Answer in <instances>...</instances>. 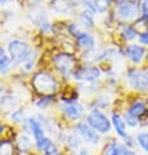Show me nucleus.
I'll return each mask as SVG.
<instances>
[{
    "mask_svg": "<svg viewBox=\"0 0 148 155\" xmlns=\"http://www.w3.org/2000/svg\"><path fill=\"white\" fill-rule=\"evenodd\" d=\"M142 13L144 17H148V0H144L143 4H142Z\"/></svg>",
    "mask_w": 148,
    "mask_h": 155,
    "instance_id": "31",
    "label": "nucleus"
},
{
    "mask_svg": "<svg viewBox=\"0 0 148 155\" xmlns=\"http://www.w3.org/2000/svg\"><path fill=\"white\" fill-rule=\"evenodd\" d=\"M111 120H113V126H114L117 134H118L119 137H126V122L115 113L113 114Z\"/></svg>",
    "mask_w": 148,
    "mask_h": 155,
    "instance_id": "15",
    "label": "nucleus"
},
{
    "mask_svg": "<svg viewBox=\"0 0 148 155\" xmlns=\"http://www.w3.org/2000/svg\"><path fill=\"white\" fill-rule=\"evenodd\" d=\"M30 2H32V3H41L42 0H30Z\"/></svg>",
    "mask_w": 148,
    "mask_h": 155,
    "instance_id": "37",
    "label": "nucleus"
},
{
    "mask_svg": "<svg viewBox=\"0 0 148 155\" xmlns=\"http://www.w3.org/2000/svg\"><path fill=\"white\" fill-rule=\"evenodd\" d=\"M51 142H53V141H51V139H50V138H46V137H45L43 139H41L40 142H37V147H38V150L43 153V151L46 150V147H47V146H49Z\"/></svg>",
    "mask_w": 148,
    "mask_h": 155,
    "instance_id": "27",
    "label": "nucleus"
},
{
    "mask_svg": "<svg viewBox=\"0 0 148 155\" xmlns=\"http://www.w3.org/2000/svg\"><path fill=\"white\" fill-rule=\"evenodd\" d=\"M76 130H77V133L80 134V137L85 139V142L92 143V145L98 143V141H100L98 134H97V131L93 129V127L89 126L88 124H77Z\"/></svg>",
    "mask_w": 148,
    "mask_h": 155,
    "instance_id": "8",
    "label": "nucleus"
},
{
    "mask_svg": "<svg viewBox=\"0 0 148 155\" xmlns=\"http://www.w3.org/2000/svg\"><path fill=\"white\" fill-rule=\"evenodd\" d=\"M0 155H13V145L9 141L0 142Z\"/></svg>",
    "mask_w": 148,
    "mask_h": 155,
    "instance_id": "20",
    "label": "nucleus"
},
{
    "mask_svg": "<svg viewBox=\"0 0 148 155\" xmlns=\"http://www.w3.org/2000/svg\"><path fill=\"white\" fill-rule=\"evenodd\" d=\"M117 15H118L121 20L128 21L138 15V5L134 4L132 2L122 0V2H119L117 4Z\"/></svg>",
    "mask_w": 148,
    "mask_h": 155,
    "instance_id": "6",
    "label": "nucleus"
},
{
    "mask_svg": "<svg viewBox=\"0 0 148 155\" xmlns=\"http://www.w3.org/2000/svg\"><path fill=\"white\" fill-rule=\"evenodd\" d=\"M43 153H45V155H55L56 154V147H55V145L51 142L47 147H46V150L43 151Z\"/></svg>",
    "mask_w": 148,
    "mask_h": 155,
    "instance_id": "29",
    "label": "nucleus"
},
{
    "mask_svg": "<svg viewBox=\"0 0 148 155\" xmlns=\"http://www.w3.org/2000/svg\"><path fill=\"white\" fill-rule=\"evenodd\" d=\"M73 155H81V154H73Z\"/></svg>",
    "mask_w": 148,
    "mask_h": 155,
    "instance_id": "39",
    "label": "nucleus"
},
{
    "mask_svg": "<svg viewBox=\"0 0 148 155\" xmlns=\"http://www.w3.org/2000/svg\"><path fill=\"white\" fill-rule=\"evenodd\" d=\"M140 42L144 44V45H148V32L143 33L142 36H140Z\"/></svg>",
    "mask_w": 148,
    "mask_h": 155,
    "instance_id": "34",
    "label": "nucleus"
},
{
    "mask_svg": "<svg viewBox=\"0 0 148 155\" xmlns=\"http://www.w3.org/2000/svg\"><path fill=\"white\" fill-rule=\"evenodd\" d=\"M8 71H9V63H8V62L0 66V74H5V72H8Z\"/></svg>",
    "mask_w": 148,
    "mask_h": 155,
    "instance_id": "32",
    "label": "nucleus"
},
{
    "mask_svg": "<svg viewBox=\"0 0 148 155\" xmlns=\"http://www.w3.org/2000/svg\"><path fill=\"white\" fill-rule=\"evenodd\" d=\"M76 38H77V44H79V46L80 48H83V49L91 50V49H93V46H95V38H93L91 34H88V33L80 32L76 36Z\"/></svg>",
    "mask_w": 148,
    "mask_h": 155,
    "instance_id": "13",
    "label": "nucleus"
},
{
    "mask_svg": "<svg viewBox=\"0 0 148 155\" xmlns=\"http://www.w3.org/2000/svg\"><path fill=\"white\" fill-rule=\"evenodd\" d=\"M136 141H138L140 147L148 153V133H140L138 137H136Z\"/></svg>",
    "mask_w": 148,
    "mask_h": 155,
    "instance_id": "23",
    "label": "nucleus"
},
{
    "mask_svg": "<svg viewBox=\"0 0 148 155\" xmlns=\"http://www.w3.org/2000/svg\"><path fill=\"white\" fill-rule=\"evenodd\" d=\"M34 61H36V57L34 55H29L28 58H26V61H25V70L26 71H30V70L33 68Z\"/></svg>",
    "mask_w": 148,
    "mask_h": 155,
    "instance_id": "28",
    "label": "nucleus"
},
{
    "mask_svg": "<svg viewBox=\"0 0 148 155\" xmlns=\"http://www.w3.org/2000/svg\"><path fill=\"white\" fill-rule=\"evenodd\" d=\"M128 112H130L132 116H135V117L139 118V117H142V116L147 112V108H146V105H144V103H142V101H135L130 107Z\"/></svg>",
    "mask_w": 148,
    "mask_h": 155,
    "instance_id": "16",
    "label": "nucleus"
},
{
    "mask_svg": "<svg viewBox=\"0 0 148 155\" xmlns=\"http://www.w3.org/2000/svg\"><path fill=\"white\" fill-rule=\"evenodd\" d=\"M2 130H3V126H2V124H0V133H2Z\"/></svg>",
    "mask_w": 148,
    "mask_h": 155,
    "instance_id": "38",
    "label": "nucleus"
},
{
    "mask_svg": "<svg viewBox=\"0 0 148 155\" xmlns=\"http://www.w3.org/2000/svg\"><path fill=\"white\" fill-rule=\"evenodd\" d=\"M8 62V57H7V54L4 51V49L3 48H0V66L2 64H4Z\"/></svg>",
    "mask_w": 148,
    "mask_h": 155,
    "instance_id": "30",
    "label": "nucleus"
},
{
    "mask_svg": "<svg viewBox=\"0 0 148 155\" xmlns=\"http://www.w3.org/2000/svg\"><path fill=\"white\" fill-rule=\"evenodd\" d=\"M17 142H18V147H20L22 151H29L30 147H32V141H30V138L25 134L18 135Z\"/></svg>",
    "mask_w": 148,
    "mask_h": 155,
    "instance_id": "18",
    "label": "nucleus"
},
{
    "mask_svg": "<svg viewBox=\"0 0 148 155\" xmlns=\"http://www.w3.org/2000/svg\"><path fill=\"white\" fill-rule=\"evenodd\" d=\"M67 143H68V146L71 147V149H77V147L81 145V141H80V138L77 137V135L71 134V135H68V138H67Z\"/></svg>",
    "mask_w": 148,
    "mask_h": 155,
    "instance_id": "25",
    "label": "nucleus"
},
{
    "mask_svg": "<svg viewBox=\"0 0 148 155\" xmlns=\"http://www.w3.org/2000/svg\"><path fill=\"white\" fill-rule=\"evenodd\" d=\"M29 127H30V131L33 133V137L36 139V142H40L41 139L45 138V129L42 127V125L37 120L34 118H29Z\"/></svg>",
    "mask_w": 148,
    "mask_h": 155,
    "instance_id": "12",
    "label": "nucleus"
},
{
    "mask_svg": "<svg viewBox=\"0 0 148 155\" xmlns=\"http://www.w3.org/2000/svg\"><path fill=\"white\" fill-rule=\"evenodd\" d=\"M88 125L93 127L97 133L101 134H106L111 129V122L102 112H100L98 109H93L87 117Z\"/></svg>",
    "mask_w": 148,
    "mask_h": 155,
    "instance_id": "1",
    "label": "nucleus"
},
{
    "mask_svg": "<svg viewBox=\"0 0 148 155\" xmlns=\"http://www.w3.org/2000/svg\"><path fill=\"white\" fill-rule=\"evenodd\" d=\"M18 100L12 95H3L0 96V108L4 110H12L14 107H17Z\"/></svg>",
    "mask_w": 148,
    "mask_h": 155,
    "instance_id": "14",
    "label": "nucleus"
},
{
    "mask_svg": "<svg viewBox=\"0 0 148 155\" xmlns=\"http://www.w3.org/2000/svg\"><path fill=\"white\" fill-rule=\"evenodd\" d=\"M54 64L56 66V70L59 71L62 75L68 76L71 75L73 71V67H75V59H73L72 55L69 54H58V55L54 58Z\"/></svg>",
    "mask_w": 148,
    "mask_h": 155,
    "instance_id": "5",
    "label": "nucleus"
},
{
    "mask_svg": "<svg viewBox=\"0 0 148 155\" xmlns=\"http://www.w3.org/2000/svg\"><path fill=\"white\" fill-rule=\"evenodd\" d=\"M121 155H135L132 151H130L128 149H126L124 146H121Z\"/></svg>",
    "mask_w": 148,
    "mask_h": 155,
    "instance_id": "33",
    "label": "nucleus"
},
{
    "mask_svg": "<svg viewBox=\"0 0 148 155\" xmlns=\"http://www.w3.org/2000/svg\"><path fill=\"white\" fill-rule=\"evenodd\" d=\"M92 4H93L95 11H97V12H105L109 8L110 0H93Z\"/></svg>",
    "mask_w": 148,
    "mask_h": 155,
    "instance_id": "19",
    "label": "nucleus"
},
{
    "mask_svg": "<svg viewBox=\"0 0 148 155\" xmlns=\"http://www.w3.org/2000/svg\"><path fill=\"white\" fill-rule=\"evenodd\" d=\"M8 51L12 61L20 63V62H25L26 58L30 55V46L24 41L13 40L8 44Z\"/></svg>",
    "mask_w": 148,
    "mask_h": 155,
    "instance_id": "3",
    "label": "nucleus"
},
{
    "mask_svg": "<svg viewBox=\"0 0 148 155\" xmlns=\"http://www.w3.org/2000/svg\"><path fill=\"white\" fill-rule=\"evenodd\" d=\"M124 122H126L128 126H136L139 122V118L132 116L130 112H126V113H124Z\"/></svg>",
    "mask_w": 148,
    "mask_h": 155,
    "instance_id": "26",
    "label": "nucleus"
},
{
    "mask_svg": "<svg viewBox=\"0 0 148 155\" xmlns=\"http://www.w3.org/2000/svg\"><path fill=\"white\" fill-rule=\"evenodd\" d=\"M126 55L128 57V59H130L132 63L138 64L143 61L144 55H146V49L139 45H130L126 49Z\"/></svg>",
    "mask_w": 148,
    "mask_h": 155,
    "instance_id": "10",
    "label": "nucleus"
},
{
    "mask_svg": "<svg viewBox=\"0 0 148 155\" xmlns=\"http://www.w3.org/2000/svg\"><path fill=\"white\" fill-rule=\"evenodd\" d=\"M62 109H63V113L67 116L69 120H77V118H80L84 113L83 107H81L80 104L75 103V101L64 103L63 107H62Z\"/></svg>",
    "mask_w": 148,
    "mask_h": 155,
    "instance_id": "9",
    "label": "nucleus"
},
{
    "mask_svg": "<svg viewBox=\"0 0 148 155\" xmlns=\"http://www.w3.org/2000/svg\"><path fill=\"white\" fill-rule=\"evenodd\" d=\"M50 101H51V100H50V99H49V100H41V101L38 103V107H40V108L43 107V108H45V107H47V105H49Z\"/></svg>",
    "mask_w": 148,
    "mask_h": 155,
    "instance_id": "35",
    "label": "nucleus"
},
{
    "mask_svg": "<svg viewBox=\"0 0 148 155\" xmlns=\"http://www.w3.org/2000/svg\"><path fill=\"white\" fill-rule=\"evenodd\" d=\"M128 84L138 91H148V72L143 70H131L128 72Z\"/></svg>",
    "mask_w": 148,
    "mask_h": 155,
    "instance_id": "4",
    "label": "nucleus"
},
{
    "mask_svg": "<svg viewBox=\"0 0 148 155\" xmlns=\"http://www.w3.org/2000/svg\"><path fill=\"white\" fill-rule=\"evenodd\" d=\"M101 75V71L98 67H95V66H91V67H84L77 70L76 72H73V78L77 80H84V82H95L97 80Z\"/></svg>",
    "mask_w": 148,
    "mask_h": 155,
    "instance_id": "7",
    "label": "nucleus"
},
{
    "mask_svg": "<svg viewBox=\"0 0 148 155\" xmlns=\"http://www.w3.org/2000/svg\"><path fill=\"white\" fill-rule=\"evenodd\" d=\"M9 118H11V121H13V122L24 121V110H22V109H14L12 113H11Z\"/></svg>",
    "mask_w": 148,
    "mask_h": 155,
    "instance_id": "24",
    "label": "nucleus"
},
{
    "mask_svg": "<svg viewBox=\"0 0 148 155\" xmlns=\"http://www.w3.org/2000/svg\"><path fill=\"white\" fill-rule=\"evenodd\" d=\"M33 86L36 87L38 92L43 95L54 94L58 90V83L54 78L47 72H40L34 76L33 79Z\"/></svg>",
    "mask_w": 148,
    "mask_h": 155,
    "instance_id": "2",
    "label": "nucleus"
},
{
    "mask_svg": "<svg viewBox=\"0 0 148 155\" xmlns=\"http://www.w3.org/2000/svg\"><path fill=\"white\" fill-rule=\"evenodd\" d=\"M72 3H73L72 0H53L51 7L55 13L68 16L72 12V7H73Z\"/></svg>",
    "mask_w": 148,
    "mask_h": 155,
    "instance_id": "11",
    "label": "nucleus"
},
{
    "mask_svg": "<svg viewBox=\"0 0 148 155\" xmlns=\"http://www.w3.org/2000/svg\"><path fill=\"white\" fill-rule=\"evenodd\" d=\"M9 2H12V0H0V5H5V4H8Z\"/></svg>",
    "mask_w": 148,
    "mask_h": 155,
    "instance_id": "36",
    "label": "nucleus"
},
{
    "mask_svg": "<svg viewBox=\"0 0 148 155\" xmlns=\"http://www.w3.org/2000/svg\"><path fill=\"white\" fill-rule=\"evenodd\" d=\"M122 36H123L124 40L131 41V40H134V38H136L138 32H136L132 26H124V28L122 29Z\"/></svg>",
    "mask_w": 148,
    "mask_h": 155,
    "instance_id": "21",
    "label": "nucleus"
},
{
    "mask_svg": "<svg viewBox=\"0 0 148 155\" xmlns=\"http://www.w3.org/2000/svg\"><path fill=\"white\" fill-rule=\"evenodd\" d=\"M80 22H81V25L87 26V28H92L93 26V15L89 9H85V12L81 13Z\"/></svg>",
    "mask_w": 148,
    "mask_h": 155,
    "instance_id": "17",
    "label": "nucleus"
},
{
    "mask_svg": "<svg viewBox=\"0 0 148 155\" xmlns=\"http://www.w3.org/2000/svg\"><path fill=\"white\" fill-rule=\"evenodd\" d=\"M104 155H121V146L117 143H109L104 150Z\"/></svg>",
    "mask_w": 148,
    "mask_h": 155,
    "instance_id": "22",
    "label": "nucleus"
}]
</instances>
